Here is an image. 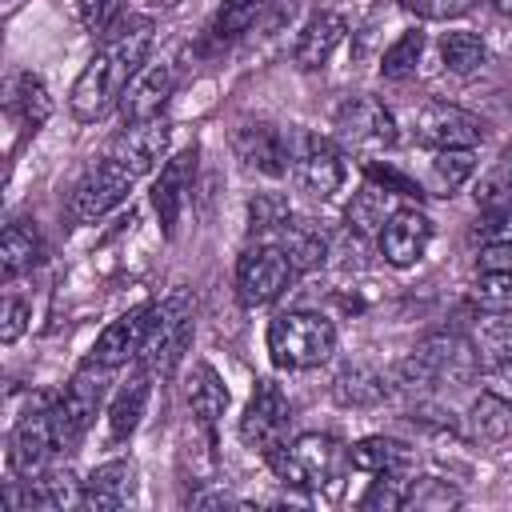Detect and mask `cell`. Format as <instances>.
I'll list each match as a JSON object with an SVG mask.
<instances>
[{
    "instance_id": "ee69618b",
    "label": "cell",
    "mask_w": 512,
    "mask_h": 512,
    "mask_svg": "<svg viewBox=\"0 0 512 512\" xmlns=\"http://www.w3.org/2000/svg\"><path fill=\"white\" fill-rule=\"evenodd\" d=\"M476 272H512V244H488V248H480Z\"/></svg>"
},
{
    "instance_id": "f1b7e54d",
    "label": "cell",
    "mask_w": 512,
    "mask_h": 512,
    "mask_svg": "<svg viewBox=\"0 0 512 512\" xmlns=\"http://www.w3.org/2000/svg\"><path fill=\"white\" fill-rule=\"evenodd\" d=\"M388 392H392L388 376H380V372L368 368V364H348V368L332 380V396H336V404H344V408H376Z\"/></svg>"
},
{
    "instance_id": "836d02e7",
    "label": "cell",
    "mask_w": 512,
    "mask_h": 512,
    "mask_svg": "<svg viewBox=\"0 0 512 512\" xmlns=\"http://www.w3.org/2000/svg\"><path fill=\"white\" fill-rule=\"evenodd\" d=\"M264 4L268 0H224L220 12H216V20H212V40L228 44V40L244 36L256 24V16L264 12Z\"/></svg>"
},
{
    "instance_id": "484cf974",
    "label": "cell",
    "mask_w": 512,
    "mask_h": 512,
    "mask_svg": "<svg viewBox=\"0 0 512 512\" xmlns=\"http://www.w3.org/2000/svg\"><path fill=\"white\" fill-rule=\"evenodd\" d=\"M184 396H188V408H192V416L200 420V428H216V420L228 412V388H224V380L216 376V368L212 364H192V372H188V384H184Z\"/></svg>"
},
{
    "instance_id": "74e56055",
    "label": "cell",
    "mask_w": 512,
    "mask_h": 512,
    "mask_svg": "<svg viewBox=\"0 0 512 512\" xmlns=\"http://www.w3.org/2000/svg\"><path fill=\"white\" fill-rule=\"evenodd\" d=\"M476 348H484L496 364L512 368V312H488L476 332Z\"/></svg>"
},
{
    "instance_id": "f546056e",
    "label": "cell",
    "mask_w": 512,
    "mask_h": 512,
    "mask_svg": "<svg viewBox=\"0 0 512 512\" xmlns=\"http://www.w3.org/2000/svg\"><path fill=\"white\" fill-rule=\"evenodd\" d=\"M464 424H468V436H472V440L496 444V440H504V436L512 432V400L488 388V392H480V396L468 404Z\"/></svg>"
},
{
    "instance_id": "603a6c76",
    "label": "cell",
    "mask_w": 512,
    "mask_h": 512,
    "mask_svg": "<svg viewBox=\"0 0 512 512\" xmlns=\"http://www.w3.org/2000/svg\"><path fill=\"white\" fill-rule=\"evenodd\" d=\"M136 496V464L132 460H108L92 468L84 480V508L92 512H116Z\"/></svg>"
},
{
    "instance_id": "f35d334b",
    "label": "cell",
    "mask_w": 512,
    "mask_h": 512,
    "mask_svg": "<svg viewBox=\"0 0 512 512\" xmlns=\"http://www.w3.org/2000/svg\"><path fill=\"white\" fill-rule=\"evenodd\" d=\"M460 504V492L448 488V480H436V476H412L408 484V504L404 508H452Z\"/></svg>"
},
{
    "instance_id": "e575fe53",
    "label": "cell",
    "mask_w": 512,
    "mask_h": 512,
    "mask_svg": "<svg viewBox=\"0 0 512 512\" xmlns=\"http://www.w3.org/2000/svg\"><path fill=\"white\" fill-rule=\"evenodd\" d=\"M468 300L488 316V312H512V272H476Z\"/></svg>"
},
{
    "instance_id": "30bf717a",
    "label": "cell",
    "mask_w": 512,
    "mask_h": 512,
    "mask_svg": "<svg viewBox=\"0 0 512 512\" xmlns=\"http://www.w3.org/2000/svg\"><path fill=\"white\" fill-rule=\"evenodd\" d=\"M136 176H128L120 164H112L108 156H100L68 192V216L76 224H88V220H100L108 216L116 204H124V196L132 192Z\"/></svg>"
},
{
    "instance_id": "44dd1931",
    "label": "cell",
    "mask_w": 512,
    "mask_h": 512,
    "mask_svg": "<svg viewBox=\"0 0 512 512\" xmlns=\"http://www.w3.org/2000/svg\"><path fill=\"white\" fill-rule=\"evenodd\" d=\"M344 36H348V24H344L340 12H316V16L304 24V32H300V40H296V48H292L296 68H304V72L324 68V64L332 60V52L344 44Z\"/></svg>"
},
{
    "instance_id": "d6986e66",
    "label": "cell",
    "mask_w": 512,
    "mask_h": 512,
    "mask_svg": "<svg viewBox=\"0 0 512 512\" xmlns=\"http://www.w3.org/2000/svg\"><path fill=\"white\" fill-rule=\"evenodd\" d=\"M172 92H176V68H172V64H148V68H140V72L132 76L128 92H124V100H120L124 124L160 116L164 104L172 100Z\"/></svg>"
},
{
    "instance_id": "5bb4252c",
    "label": "cell",
    "mask_w": 512,
    "mask_h": 512,
    "mask_svg": "<svg viewBox=\"0 0 512 512\" xmlns=\"http://www.w3.org/2000/svg\"><path fill=\"white\" fill-rule=\"evenodd\" d=\"M52 452H60L56 444V428H52V408L44 412H28L12 436H8V468L16 480H36L48 472Z\"/></svg>"
},
{
    "instance_id": "9c48e42d",
    "label": "cell",
    "mask_w": 512,
    "mask_h": 512,
    "mask_svg": "<svg viewBox=\"0 0 512 512\" xmlns=\"http://www.w3.org/2000/svg\"><path fill=\"white\" fill-rule=\"evenodd\" d=\"M288 424H292V404H288L284 388L276 380H256V388L248 396V408L240 416V440L256 452L272 456L284 444Z\"/></svg>"
},
{
    "instance_id": "7dc6e473",
    "label": "cell",
    "mask_w": 512,
    "mask_h": 512,
    "mask_svg": "<svg viewBox=\"0 0 512 512\" xmlns=\"http://www.w3.org/2000/svg\"><path fill=\"white\" fill-rule=\"evenodd\" d=\"M492 4H496V8L504 12V16H512V0H492Z\"/></svg>"
},
{
    "instance_id": "6da1fadb",
    "label": "cell",
    "mask_w": 512,
    "mask_h": 512,
    "mask_svg": "<svg viewBox=\"0 0 512 512\" xmlns=\"http://www.w3.org/2000/svg\"><path fill=\"white\" fill-rule=\"evenodd\" d=\"M152 48V20L144 16H128L116 20L104 32V44L96 48V56L80 68L72 92H68V108L80 124H96L104 120L128 92L132 76L144 68V56Z\"/></svg>"
},
{
    "instance_id": "d590c367",
    "label": "cell",
    "mask_w": 512,
    "mask_h": 512,
    "mask_svg": "<svg viewBox=\"0 0 512 512\" xmlns=\"http://www.w3.org/2000/svg\"><path fill=\"white\" fill-rule=\"evenodd\" d=\"M288 216H292L288 200H284V196L264 192V196H256V200L248 204V232H252L256 240H276V232L284 228V220H288Z\"/></svg>"
},
{
    "instance_id": "f6af8a7d",
    "label": "cell",
    "mask_w": 512,
    "mask_h": 512,
    "mask_svg": "<svg viewBox=\"0 0 512 512\" xmlns=\"http://www.w3.org/2000/svg\"><path fill=\"white\" fill-rule=\"evenodd\" d=\"M500 172H504V180H508V188H512V144H508L504 156H500Z\"/></svg>"
},
{
    "instance_id": "4316f807",
    "label": "cell",
    "mask_w": 512,
    "mask_h": 512,
    "mask_svg": "<svg viewBox=\"0 0 512 512\" xmlns=\"http://www.w3.org/2000/svg\"><path fill=\"white\" fill-rule=\"evenodd\" d=\"M476 172V148H432V160L424 168V188L432 196L460 192Z\"/></svg>"
},
{
    "instance_id": "4fadbf2b",
    "label": "cell",
    "mask_w": 512,
    "mask_h": 512,
    "mask_svg": "<svg viewBox=\"0 0 512 512\" xmlns=\"http://www.w3.org/2000/svg\"><path fill=\"white\" fill-rule=\"evenodd\" d=\"M292 180L312 204H332L348 180L344 152L328 140H304V148L292 160Z\"/></svg>"
},
{
    "instance_id": "cb8c5ba5",
    "label": "cell",
    "mask_w": 512,
    "mask_h": 512,
    "mask_svg": "<svg viewBox=\"0 0 512 512\" xmlns=\"http://www.w3.org/2000/svg\"><path fill=\"white\" fill-rule=\"evenodd\" d=\"M348 464L368 476H412L416 452L392 436H364L348 448Z\"/></svg>"
},
{
    "instance_id": "9a60e30c",
    "label": "cell",
    "mask_w": 512,
    "mask_h": 512,
    "mask_svg": "<svg viewBox=\"0 0 512 512\" xmlns=\"http://www.w3.org/2000/svg\"><path fill=\"white\" fill-rule=\"evenodd\" d=\"M232 152H236V160L248 168V172H256V176H284L288 168H292V160H296V152H292V140L280 132V128H272V124H236V132H232Z\"/></svg>"
},
{
    "instance_id": "e0dca14e",
    "label": "cell",
    "mask_w": 512,
    "mask_h": 512,
    "mask_svg": "<svg viewBox=\"0 0 512 512\" xmlns=\"http://www.w3.org/2000/svg\"><path fill=\"white\" fill-rule=\"evenodd\" d=\"M152 308H156V300L136 304V308H128L124 316H116V320L96 336L88 360H92V364H104V368H120V364H128V360H140V348H144L148 328H152Z\"/></svg>"
},
{
    "instance_id": "8992f818",
    "label": "cell",
    "mask_w": 512,
    "mask_h": 512,
    "mask_svg": "<svg viewBox=\"0 0 512 512\" xmlns=\"http://www.w3.org/2000/svg\"><path fill=\"white\" fill-rule=\"evenodd\" d=\"M108 372H112V368L88 360V364L68 380V388L60 392V400L52 404V428H56L60 452H72V448L88 436V428H92V420H96V412H100V404H104V396H108Z\"/></svg>"
},
{
    "instance_id": "d4e9b609",
    "label": "cell",
    "mask_w": 512,
    "mask_h": 512,
    "mask_svg": "<svg viewBox=\"0 0 512 512\" xmlns=\"http://www.w3.org/2000/svg\"><path fill=\"white\" fill-rule=\"evenodd\" d=\"M396 196H404V192H396L392 184L368 176V180L360 184V192H352V200H348V228H352L356 236H372V232H380L384 220L400 208Z\"/></svg>"
},
{
    "instance_id": "2e32d148",
    "label": "cell",
    "mask_w": 512,
    "mask_h": 512,
    "mask_svg": "<svg viewBox=\"0 0 512 512\" xmlns=\"http://www.w3.org/2000/svg\"><path fill=\"white\" fill-rule=\"evenodd\" d=\"M428 244H432V220L416 204H400L376 232V248L392 268H412L428 252Z\"/></svg>"
},
{
    "instance_id": "83f0119b",
    "label": "cell",
    "mask_w": 512,
    "mask_h": 512,
    "mask_svg": "<svg viewBox=\"0 0 512 512\" xmlns=\"http://www.w3.org/2000/svg\"><path fill=\"white\" fill-rule=\"evenodd\" d=\"M8 112L24 124V128H40L48 116H52V96H48V84L36 76V72H16L12 84H8V96H4Z\"/></svg>"
},
{
    "instance_id": "52a82bcc",
    "label": "cell",
    "mask_w": 512,
    "mask_h": 512,
    "mask_svg": "<svg viewBox=\"0 0 512 512\" xmlns=\"http://www.w3.org/2000/svg\"><path fill=\"white\" fill-rule=\"evenodd\" d=\"M292 276L296 272H292L284 248L272 240H256L236 260V296L244 308H264L292 284Z\"/></svg>"
},
{
    "instance_id": "7bdbcfd3",
    "label": "cell",
    "mask_w": 512,
    "mask_h": 512,
    "mask_svg": "<svg viewBox=\"0 0 512 512\" xmlns=\"http://www.w3.org/2000/svg\"><path fill=\"white\" fill-rule=\"evenodd\" d=\"M28 316H32V308H28L24 300L8 296V300H4V312H0V340H4V344H16L20 332L28 328Z\"/></svg>"
},
{
    "instance_id": "ab89813d",
    "label": "cell",
    "mask_w": 512,
    "mask_h": 512,
    "mask_svg": "<svg viewBox=\"0 0 512 512\" xmlns=\"http://www.w3.org/2000/svg\"><path fill=\"white\" fill-rule=\"evenodd\" d=\"M412 476H372V488L360 496V508H404Z\"/></svg>"
},
{
    "instance_id": "d6a6232c",
    "label": "cell",
    "mask_w": 512,
    "mask_h": 512,
    "mask_svg": "<svg viewBox=\"0 0 512 512\" xmlns=\"http://www.w3.org/2000/svg\"><path fill=\"white\" fill-rule=\"evenodd\" d=\"M420 56H424V32H416V28L412 32H400L384 48V56H380V76L384 80H408L416 72Z\"/></svg>"
},
{
    "instance_id": "ffe728a7",
    "label": "cell",
    "mask_w": 512,
    "mask_h": 512,
    "mask_svg": "<svg viewBox=\"0 0 512 512\" xmlns=\"http://www.w3.org/2000/svg\"><path fill=\"white\" fill-rule=\"evenodd\" d=\"M272 244H280L284 248V256H288V264H292V272L300 276V272H312V268H320L328 256H332V236L316 224V220H308V216H288L284 220V228L276 232V240Z\"/></svg>"
},
{
    "instance_id": "7402d4cb",
    "label": "cell",
    "mask_w": 512,
    "mask_h": 512,
    "mask_svg": "<svg viewBox=\"0 0 512 512\" xmlns=\"http://www.w3.org/2000/svg\"><path fill=\"white\" fill-rule=\"evenodd\" d=\"M148 396H152V372H148V368H136V372L116 388V396H112V404H108V440H112V444L132 440V432H136L140 420H144Z\"/></svg>"
},
{
    "instance_id": "ac0fdd59",
    "label": "cell",
    "mask_w": 512,
    "mask_h": 512,
    "mask_svg": "<svg viewBox=\"0 0 512 512\" xmlns=\"http://www.w3.org/2000/svg\"><path fill=\"white\" fill-rule=\"evenodd\" d=\"M192 180H196V148H184V152H176L160 164V176L152 180V208L160 216L164 236H176V224L184 216Z\"/></svg>"
},
{
    "instance_id": "277c9868",
    "label": "cell",
    "mask_w": 512,
    "mask_h": 512,
    "mask_svg": "<svg viewBox=\"0 0 512 512\" xmlns=\"http://www.w3.org/2000/svg\"><path fill=\"white\" fill-rule=\"evenodd\" d=\"M188 340H192V300L184 288H172L152 308V328H148V340L140 348V368L168 380L172 368L184 360Z\"/></svg>"
},
{
    "instance_id": "ba28073f",
    "label": "cell",
    "mask_w": 512,
    "mask_h": 512,
    "mask_svg": "<svg viewBox=\"0 0 512 512\" xmlns=\"http://www.w3.org/2000/svg\"><path fill=\"white\" fill-rule=\"evenodd\" d=\"M336 140L352 152H364V156H380L388 148H396L400 140V128H396V116L372 100V96H352L336 108Z\"/></svg>"
},
{
    "instance_id": "4dcf8cb0",
    "label": "cell",
    "mask_w": 512,
    "mask_h": 512,
    "mask_svg": "<svg viewBox=\"0 0 512 512\" xmlns=\"http://www.w3.org/2000/svg\"><path fill=\"white\" fill-rule=\"evenodd\" d=\"M40 232L28 224V220H12L0 236V276L4 280H16L20 272H28L36 260H40Z\"/></svg>"
},
{
    "instance_id": "5b68a950",
    "label": "cell",
    "mask_w": 512,
    "mask_h": 512,
    "mask_svg": "<svg viewBox=\"0 0 512 512\" xmlns=\"http://www.w3.org/2000/svg\"><path fill=\"white\" fill-rule=\"evenodd\" d=\"M344 460H348V452L328 432H304V436H296L292 444H280L268 456L272 472L288 488H324V484L336 480Z\"/></svg>"
},
{
    "instance_id": "7a4b0ae2",
    "label": "cell",
    "mask_w": 512,
    "mask_h": 512,
    "mask_svg": "<svg viewBox=\"0 0 512 512\" xmlns=\"http://www.w3.org/2000/svg\"><path fill=\"white\" fill-rule=\"evenodd\" d=\"M480 372V352L476 340H468L464 332H432L424 336L408 360L396 364L392 380L400 388H464L472 384Z\"/></svg>"
},
{
    "instance_id": "b9f144b4",
    "label": "cell",
    "mask_w": 512,
    "mask_h": 512,
    "mask_svg": "<svg viewBox=\"0 0 512 512\" xmlns=\"http://www.w3.org/2000/svg\"><path fill=\"white\" fill-rule=\"evenodd\" d=\"M124 0H80V24L88 32H108L120 20Z\"/></svg>"
},
{
    "instance_id": "bcb514c9",
    "label": "cell",
    "mask_w": 512,
    "mask_h": 512,
    "mask_svg": "<svg viewBox=\"0 0 512 512\" xmlns=\"http://www.w3.org/2000/svg\"><path fill=\"white\" fill-rule=\"evenodd\" d=\"M20 4H24V0H0V16H4V20H12V16L20 12Z\"/></svg>"
},
{
    "instance_id": "60d3db41",
    "label": "cell",
    "mask_w": 512,
    "mask_h": 512,
    "mask_svg": "<svg viewBox=\"0 0 512 512\" xmlns=\"http://www.w3.org/2000/svg\"><path fill=\"white\" fill-rule=\"evenodd\" d=\"M396 4L420 20H456L476 8V0H396Z\"/></svg>"
},
{
    "instance_id": "8d00e7d4",
    "label": "cell",
    "mask_w": 512,
    "mask_h": 512,
    "mask_svg": "<svg viewBox=\"0 0 512 512\" xmlns=\"http://www.w3.org/2000/svg\"><path fill=\"white\" fill-rule=\"evenodd\" d=\"M472 244L488 248V244H512V196L488 204L476 224H472Z\"/></svg>"
},
{
    "instance_id": "3957f363",
    "label": "cell",
    "mask_w": 512,
    "mask_h": 512,
    "mask_svg": "<svg viewBox=\"0 0 512 512\" xmlns=\"http://www.w3.org/2000/svg\"><path fill=\"white\" fill-rule=\"evenodd\" d=\"M332 352H336V324L320 312L296 308V312H280L268 324V356L276 368L288 372L320 368Z\"/></svg>"
},
{
    "instance_id": "1f68e13d",
    "label": "cell",
    "mask_w": 512,
    "mask_h": 512,
    "mask_svg": "<svg viewBox=\"0 0 512 512\" xmlns=\"http://www.w3.org/2000/svg\"><path fill=\"white\" fill-rule=\"evenodd\" d=\"M440 64L452 76H472L488 64V48L476 32H444L440 36Z\"/></svg>"
},
{
    "instance_id": "7c38bea8",
    "label": "cell",
    "mask_w": 512,
    "mask_h": 512,
    "mask_svg": "<svg viewBox=\"0 0 512 512\" xmlns=\"http://www.w3.org/2000/svg\"><path fill=\"white\" fill-rule=\"evenodd\" d=\"M168 144H172V124L168 120H160V116H152V120H132V124H124L116 136H112V144H108V160L112 164H120L128 176H148V172H156L160 168V160L168 156Z\"/></svg>"
},
{
    "instance_id": "8fae6325",
    "label": "cell",
    "mask_w": 512,
    "mask_h": 512,
    "mask_svg": "<svg viewBox=\"0 0 512 512\" xmlns=\"http://www.w3.org/2000/svg\"><path fill=\"white\" fill-rule=\"evenodd\" d=\"M412 136L424 148H480L484 144V120L460 104L432 100L412 116Z\"/></svg>"
}]
</instances>
